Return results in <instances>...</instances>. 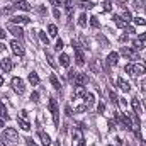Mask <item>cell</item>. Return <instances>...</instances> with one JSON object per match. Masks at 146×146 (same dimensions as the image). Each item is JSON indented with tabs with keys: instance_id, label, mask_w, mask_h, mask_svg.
<instances>
[{
	"instance_id": "obj_49",
	"label": "cell",
	"mask_w": 146,
	"mask_h": 146,
	"mask_svg": "<svg viewBox=\"0 0 146 146\" xmlns=\"http://www.w3.org/2000/svg\"><path fill=\"white\" fill-rule=\"evenodd\" d=\"M5 34H7V33H5V31L0 27V39H5Z\"/></svg>"
},
{
	"instance_id": "obj_55",
	"label": "cell",
	"mask_w": 146,
	"mask_h": 146,
	"mask_svg": "<svg viewBox=\"0 0 146 146\" xmlns=\"http://www.w3.org/2000/svg\"><path fill=\"white\" fill-rule=\"evenodd\" d=\"M2 83H3V78H2V76H0V87H2Z\"/></svg>"
},
{
	"instance_id": "obj_53",
	"label": "cell",
	"mask_w": 146,
	"mask_h": 146,
	"mask_svg": "<svg viewBox=\"0 0 146 146\" xmlns=\"http://www.w3.org/2000/svg\"><path fill=\"white\" fill-rule=\"evenodd\" d=\"M2 126H3V119H0V129H2Z\"/></svg>"
},
{
	"instance_id": "obj_9",
	"label": "cell",
	"mask_w": 146,
	"mask_h": 146,
	"mask_svg": "<svg viewBox=\"0 0 146 146\" xmlns=\"http://www.w3.org/2000/svg\"><path fill=\"white\" fill-rule=\"evenodd\" d=\"M14 7H15V9H21V10H24V12H29V10H31V5H29V2H26V0H14Z\"/></svg>"
},
{
	"instance_id": "obj_7",
	"label": "cell",
	"mask_w": 146,
	"mask_h": 146,
	"mask_svg": "<svg viewBox=\"0 0 146 146\" xmlns=\"http://www.w3.org/2000/svg\"><path fill=\"white\" fill-rule=\"evenodd\" d=\"M10 48H12L14 54H17V56H24V53H26V51H24V46H22L19 41H15V39L10 42Z\"/></svg>"
},
{
	"instance_id": "obj_8",
	"label": "cell",
	"mask_w": 146,
	"mask_h": 146,
	"mask_svg": "<svg viewBox=\"0 0 146 146\" xmlns=\"http://www.w3.org/2000/svg\"><path fill=\"white\" fill-rule=\"evenodd\" d=\"M73 82H75V85H87L88 83V76L85 75V73H75V78H73Z\"/></svg>"
},
{
	"instance_id": "obj_50",
	"label": "cell",
	"mask_w": 146,
	"mask_h": 146,
	"mask_svg": "<svg viewBox=\"0 0 146 146\" xmlns=\"http://www.w3.org/2000/svg\"><path fill=\"white\" fill-rule=\"evenodd\" d=\"M53 14H54V17H56V19H60V10H58V9H54V12H53Z\"/></svg>"
},
{
	"instance_id": "obj_12",
	"label": "cell",
	"mask_w": 146,
	"mask_h": 146,
	"mask_svg": "<svg viewBox=\"0 0 146 146\" xmlns=\"http://www.w3.org/2000/svg\"><path fill=\"white\" fill-rule=\"evenodd\" d=\"M117 61H119V53H115V51L109 53V56H107V63H109L110 66H115Z\"/></svg>"
},
{
	"instance_id": "obj_48",
	"label": "cell",
	"mask_w": 146,
	"mask_h": 146,
	"mask_svg": "<svg viewBox=\"0 0 146 146\" xmlns=\"http://www.w3.org/2000/svg\"><path fill=\"white\" fill-rule=\"evenodd\" d=\"M88 106H80V107H76V112H83V110H87Z\"/></svg>"
},
{
	"instance_id": "obj_16",
	"label": "cell",
	"mask_w": 146,
	"mask_h": 146,
	"mask_svg": "<svg viewBox=\"0 0 146 146\" xmlns=\"http://www.w3.org/2000/svg\"><path fill=\"white\" fill-rule=\"evenodd\" d=\"M2 68L5 70V73L12 72V68H14V63H12V60H9V58L2 60Z\"/></svg>"
},
{
	"instance_id": "obj_27",
	"label": "cell",
	"mask_w": 146,
	"mask_h": 146,
	"mask_svg": "<svg viewBox=\"0 0 146 146\" xmlns=\"http://www.w3.org/2000/svg\"><path fill=\"white\" fill-rule=\"evenodd\" d=\"M78 24H80L82 27H85V26H87V14H82V15L78 17Z\"/></svg>"
},
{
	"instance_id": "obj_29",
	"label": "cell",
	"mask_w": 146,
	"mask_h": 146,
	"mask_svg": "<svg viewBox=\"0 0 146 146\" xmlns=\"http://www.w3.org/2000/svg\"><path fill=\"white\" fill-rule=\"evenodd\" d=\"M39 39H41V41H42V42H44V44H46V46H48V44H49V37L46 36V34H44V33H42V31H39Z\"/></svg>"
},
{
	"instance_id": "obj_41",
	"label": "cell",
	"mask_w": 146,
	"mask_h": 146,
	"mask_svg": "<svg viewBox=\"0 0 146 146\" xmlns=\"http://www.w3.org/2000/svg\"><path fill=\"white\" fill-rule=\"evenodd\" d=\"M49 3H51V5H54V7H60V5L63 3V0H49Z\"/></svg>"
},
{
	"instance_id": "obj_42",
	"label": "cell",
	"mask_w": 146,
	"mask_h": 146,
	"mask_svg": "<svg viewBox=\"0 0 146 146\" xmlns=\"http://www.w3.org/2000/svg\"><path fill=\"white\" fill-rule=\"evenodd\" d=\"M139 88H141V92H143V94H146V78L141 80V87H139Z\"/></svg>"
},
{
	"instance_id": "obj_4",
	"label": "cell",
	"mask_w": 146,
	"mask_h": 146,
	"mask_svg": "<svg viewBox=\"0 0 146 146\" xmlns=\"http://www.w3.org/2000/svg\"><path fill=\"white\" fill-rule=\"evenodd\" d=\"M10 85H12V88H14V92H17L19 95H22V94L26 92V87H24V82H22V78H19V76H14V78H12V82H10Z\"/></svg>"
},
{
	"instance_id": "obj_1",
	"label": "cell",
	"mask_w": 146,
	"mask_h": 146,
	"mask_svg": "<svg viewBox=\"0 0 146 146\" xmlns=\"http://www.w3.org/2000/svg\"><path fill=\"white\" fill-rule=\"evenodd\" d=\"M2 139L3 141H9V143H17L19 141V134L14 127H7L3 133H2Z\"/></svg>"
},
{
	"instance_id": "obj_19",
	"label": "cell",
	"mask_w": 146,
	"mask_h": 146,
	"mask_svg": "<svg viewBox=\"0 0 146 146\" xmlns=\"http://www.w3.org/2000/svg\"><path fill=\"white\" fill-rule=\"evenodd\" d=\"M9 29H10V33H12V34H14L15 37H19V39H22V37H24V31H22L21 27H15V26H10Z\"/></svg>"
},
{
	"instance_id": "obj_24",
	"label": "cell",
	"mask_w": 146,
	"mask_h": 146,
	"mask_svg": "<svg viewBox=\"0 0 146 146\" xmlns=\"http://www.w3.org/2000/svg\"><path fill=\"white\" fill-rule=\"evenodd\" d=\"M27 78H29V82H31V83H33V85H39V76H37V73H29V76H27Z\"/></svg>"
},
{
	"instance_id": "obj_15",
	"label": "cell",
	"mask_w": 146,
	"mask_h": 146,
	"mask_svg": "<svg viewBox=\"0 0 146 146\" xmlns=\"http://www.w3.org/2000/svg\"><path fill=\"white\" fill-rule=\"evenodd\" d=\"M87 95V90H85V87H82V85H76L75 87V90H73V97H85Z\"/></svg>"
},
{
	"instance_id": "obj_28",
	"label": "cell",
	"mask_w": 146,
	"mask_h": 146,
	"mask_svg": "<svg viewBox=\"0 0 146 146\" xmlns=\"http://www.w3.org/2000/svg\"><path fill=\"white\" fill-rule=\"evenodd\" d=\"M97 41H99V42H102V48H106V46H109V41H107L106 37L102 36V34H99V36H97Z\"/></svg>"
},
{
	"instance_id": "obj_10",
	"label": "cell",
	"mask_w": 146,
	"mask_h": 146,
	"mask_svg": "<svg viewBox=\"0 0 146 146\" xmlns=\"http://www.w3.org/2000/svg\"><path fill=\"white\" fill-rule=\"evenodd\" d=\"M29 22H31V19L27 15H15V17H12V24H29Z\"/></svg>"
},
{
	"instance_id": "obj_45",
	"label": "cell",
	"mask_w": 146,
	"mask_h": 146,
	"mask_svg": "<svg viewBox=\"0 0 146 146\" xmlns=\"http://www.w3.org/2000/svg\"><path fill=\"white\" fill-rule=\"evenodd\" d=\"M127 39H129V36H127V33H126V34H122V36L119 37V41H121V42H126Z\"/></svg>"
},
{
	"instance_id": "obj_18",
	"label": "cell",
	"mask_w": 146,
	"mask_h": 146,
	"mask_svg": "<svg viewBox=\"0 0 146 146\" xmlns=\"http://www.w3.org/2000/svg\"><path fill=\"white\" fill-rule=\"evenodd\" d=\"M39 138H41V143H42L44 146L51 145V138H49V134H46L44 131H39Z\"/></svg>"
},
{
	"instance_id": "obj_34",
	"label": "cell",
	"mask_w": 146,
	"mask_h": 146,
	"mask_svg": "<svg viewBox=\"0 0 146 146\" xmlns=\"http://www.w3.org/2000/svg\"><path fill=\"white\" fill-rule=\"evenodd\" d=\"M109 97H110L112 102H117V100H119V99H117V94H115L114 90H109Z\"/></svg>"
},
{
	"instance_id": "obj_5",
	"label": "cell",
	"mask_w": 146,
	"mask_h": 146,
	"mask_svg": "<svg viewBox=\"0 0 146 146\" xmlns=\"http://www.w3.org/2000/svg\"><path fill=\"white\" fill-rule=\"evenodd\" d=\"M121 54L124 56V58H127V60H138L139 58V54H138V51L136 49H133V48H121Z\"/></svg>"
},
{
	"instance_id": "obj_17",
	"label": "cell",
	"mask_w": 146,
	"mask_h": 146,
	"mask_svg": "<svg viewBox=\"0 0 146 146\" xmlns=\"http://www.w3.org/2000/svg\"><path fill=\"white\" fill-rule=\"evenodd\" d=\"M114 24L117 26V27H121V29H124V27H127V22L121 17V15H114Z\"/></svg>"
},
{
	"instance_id": "obj_51",
	"label": "cell",
	"mask_w": 146,
	"mask_h": 146,
	"mask_svg": "<svg viewBox=\"0 0 146 146\" xmlns=\"http://www.w3.org/2000/svg\"><path fill=\"white\" fill-rule=\"evenodd\" d=\"M65 112H66V115H72V109H70V107H66V109H65Z\"/></svg>"
},
{
	"instance_id": "obj_25",
	"label": "cell",
	"mask_w": 146,
	"mask_h": 146,
	"mask_svg": "<svg viewBox=\"0 0 146 146\" xmlns=\"http://www.w3.org/2000/svg\"><path fill=\"white\" fill-rule=\"evenodd\" d=\"M48 33H49V36H56V34H58V27H56V26H54V24H49V26H48Z\"/></svg>"
},
{
	"instance_id": "obj_46",
	"label": "cell",
	"mask_w": 146,
	"mask_h": 146,
	"mask_svg": "<svg viewBox=\"0 0 146 146\" xmlns=\"http://www.w3.org/2000/svg\"><path fill=\"white\" fill-rule=\"evenodd\" d=\"M37 12H39V14H42V15H46V14H48L44 7H37Z\"/></svg>"
},
{
	"instance_id": "obj_13",
	"label": "cell",
	"mask_w": 146,
	"mask_h": 146,
	"mask_svg": "<svg viewBox=\"0 0 146 146\" xmlns=\"http://www.w3.org/2000/svg\"><path fill=\"white\" fill-rule=\"evenodd\" d=\"M73 136H75V141H76V146H83V136H82V131L78 127L73 129Z\"/></svg>"
},
{
	"instance_id": "obj_56",
	"label": "cell",
	"mask_w": 146,
	"mask_h": 146,
	"mask_svg": "<svg viewBox=\"0 0 146 146\" xmlns=\"http://www.w3.org/2000/svg\"><path fill=\"white\" fill-rule=\"evenodd\" d=\"M0 146H3V143H2V139H0Z\"/></svg>"
},
{
	"instance_id": "obj_14",
	"label": "cell",
	"mask_w": 146,
	"mask_h": 146,
	"mask_svg": "<svg viewBox=\"0 0 146 146\" xmlns=\"http://www.w3.org/2000/svg\"><path fill=\"white\" fill-rule=\"evenodd\" d=\"M131 104H133V109H134V114L136 115H141V112H143V107H141V104H139V100L134 97L133 100H131Z\"/></svg>"
},
{
	"instance_id": "obj_47",
	"label": "cell",
	"mask_w": 146,
	"mask_h": 146,
	"mask_svg": "<svg viewBox=\"0 0 146 146\" xmlns=\"http://www.w3.org/2000/svg\"><path fill=\"white\" fill-rule=\"evenodd\" d=\"M104 110H106V106H104V104L100 102V104H99V114H102Z\"/></svg>"
},
{
	"instance_id": "obj_31",
	"label": "cell",
	"mask_w": 146,
	"mask_h": 146,
	"mask_svg": "<svg viewBox=\"0 0 146 146\" xmlns=\"http://www.w3.org/2000/svg\"><path fill=\"white\" fill-rule=\"evenodd\" d=\"M90 19V26L94 27V29H97L99 27V21H97V17H88Z\"/></svg>"
},
{
	"instance_id": "obj_23",
	"label": "cell",
	"mask_w": 146,
	"mask_h": 146,
	"mask_svg": "<svg viewBox=\"0 0 146 146\" xmlns=\"http://www.w3.org/2000/svg\"><path fill=\"white\" fill-rule=\"evenodd\" d=\"M60 63H61V66H70V56L63 53V54L60 56Z\"/></svg>"
},
{
	"instance_id": "obj_52",
	"label": "cell",
	"mask_w": 146,
	"mask_h": 146,
	"mask_svg": "<svg viewBox=\"0 0 146 146\" xmlns=\"http://www.w3.org/2000/svg\"><path fill=\"white\" fill-rule=\"evenodd\" d=\"M115 2H119V3H121V5H124V3H126V2H127V0H115Z\"/></svg>"
},
{
	"instance_id": "obj_44",
	"label": "cell",
	"mask_w": 146,
	"mask_h": 146,
	"mask_svg": "<svg viewBox=\"0 0 146 146\" xmlns=\"http://www.w3.org/2000/svg\"><path fill=\"white\" fill-rule=\"evenodd\" d=\"M138 41H139V42H146V33H143V34H139V37H138Z\"/></svg>"
},
{
	"instance_id": "obj_30",
	"label": "cell",
	"mask_w": 146,
	"mask_h": 146,
	"mask_svg": "<svg viewBox=\"0 0 146 146\" xmlns=\"http://www.w3.org/2000/svg\"><path fill=\"white\" fill-rule=\"evenodd\" d=\"M121 17H122V19H124L126 22H131V21H133V15H131V12H129V10H126V12H124V14H122Z\"/></svg>"
},
{
	"instance_id": "obj_22",
	"label": "cell",
	"mask_w": 146,
	"mask_h": 146,
	"mask_svg": "<svg viewBox=\"0 0 146 146\" xmlns=\"http://www.w3.org/2000/svg\"><path fill=\"white\" fill-rule=\"evenodd\" d=\"M49 82H51V85H53L56 90H60V88H61V85H60V80H58V76H56V75H51V76H49Z\"/></svg>"
},
{
	"instance_id": "obj_58",
	"label": "cell",
	"mask_w": 146,
	"mask_h": 146,
	"mask_svg": "<svg viewBox=\"0 0 146 146\" xmlns=\"http://www.w3.org/2000/svg\"><path fill=\"white\" fill-rule=\"evenodd\" d=\"M54 146H60V143H56V145H54Z\"/></svg>"
},
{
	"instance_id": "obj_38",
	"label": "cell",
	"mask_w": 146,
	"mask_h": 146,
	"mask_svg": "<svg viewBox=\"0 0 146 146\" xmlns=\"http://www.w3.org/2000/svg\"><path fill=\"white\" fill-rule=\"evenodd\" d=\"M31 100H33V102H39V94H37V92H33V94H31Z\"/></svg>"
},
{
	"instance_id": "obj_36",
	"label": "cell",
	"mask_w": 146,
	"mask_h": 146,
	"mask_svg": "<svg viewBox=\"0 0 146 146\" xmlns=\"http://www.w3.org/2000/svg\"><path fill=\"white\" fill-rule=\"evenodd\" d=\"M46 58H48V63H49L51 66H56V63H54V60H53V56H51V53H46Z\"/></svg>"
},
{
	"instance_id": "obj_59",
	"label": "cell",
	"mask_w": 146,
	"mask_h": 146,
	"mask_svg": "<svg viewBox=\"0 0 146 146\" xmlns=\"http://www.w3.org/2000/svg\"><path fill=\"white\" fill-rule=\"evenodd\" d=\"M0 68H2V63H0Z\"/></svg>"
},
{
	"instance_id": "obj_35",
	"label": "cell",
	"mask_w": 146,
	"mask_h": 146,
	"mask_svg": "<svg viewBox=\"0 0 146 146\" xmlns=\"http://www.w3.org/2000/svg\"><path fill=\"white\" fill-rule=\"evenodd\" d=\"M65 7H66V10H68V12H72V9H73V0H65Z\"/></svg>"
},
{
	"instance_id": "obj_6",
	"label": "cell",
	"mask_w": 146,
	"mask_h": 146,
	"mask_svg": "<svg viewBox=\"0 0 146 146\" xmlns=\"http://www.w3.org/2000/svg\"><path fill=\"white\" fill-rule=\"evenodd\" d=\"M124 70H126V73L136 76V75H139V73H145V66H143V65H126Z\"/></svg>"
},
{
	"instance_id": "obj_20",
	"label": "cell",
	"mask_w": 146,
	"mask_h": 146,
	"mask_svg": "<svg viewBox=\"0 0 146 146\" xmlns=\"http://www.w3.org/2000/svg\"><path fill=\"white\" fill-rule=\"evenodd\" d=\"M17 122H19V127H21L22 131H29V129H31V124H29L26 119H22V117H17Z\"/></svg>"
},
{
	"instance_id": "obj_33",
	"label": "cell",
	"mask_w": 146,
	"mask_h": 146,
	"mask_svg": "<svg viewBox=\"0 0 146 146\" xmlns=\"http://www.w3.org/2000/svg\"><path fill=\"white\" fill-rule=\"evenodd\" d=\"M133 21H134V24H138V26H145L146 24V21L143 19V17H134Z\"/></svg>"
},
{
	"instance_id": "obj_32",
	"label": "cell",
	"mask_w": 146,
	"mask_h": 146,
	"mask_svg": "<svg viewBox=\"0 0 146 146\" xmlns=\"http://www.w3.org/2000/svg\"><path fill=\"white\" fill-rule=\"evenodd\" d=\"M102 5H104V10H107V12H110V10H112V2H110V0H106Z\"/></svg>"
},
{
	"instance_id": "obj_37",
	"label": "cell",
	"mask_w": 146,
	"mask_h": 146,
	"mask_svg": "<svg viewBox=\"0 0 146 146\" xmlns=\"http://www.w3.org/2000/svg\"><path fill=\"white\" fill-rule=\"evenodd\" d=\"M85 99H87V102H88V106H92V104L95 102V100H94V95H92V94H87V95H85Z\"/></svg>"
},
{
	"instance_id": "obj_21",
	"label": "cell",
	"mask_w": 146,
	"mask_h": 146,
	"mask_svg": "<svg viewBox=\"0 0 146 146\" xmlns=\"http://www.w3.org/2000/svg\"><path fill=\"white\" fill-rule=\"evenodd\" d=\"M0 119H3V121H9L10 119V115L7 114V109H5V106L0 102Z\"/></svg>"
},
{
	"instance_id": "obj_3",
	"label": "cell",
	"mask_w": 146,
	"mask_h": 146,
	"mask_svg": "<svg viewBox=\"0 0 146 146\" xmlns=\"http://www.w3.org/2000/svg\"><path fill=\"white\" fill-rule=\"evenodd\" d=\"M48 107H49L51 114H53V121H54V124H56V126H60V109H58V104H56V100H54V99H49V104H48Z\"/></svg>"
},
{
	"instance_id": "obj_39",
	"label": "cell",
	"mask_w": 146,
	"mask_h": 146,
	"mask_svg": "<svg viewBox=\"0 0 146 146\" xmlns=\"http://www.w3.org/2000/svg\"><path fill=\"white\" fill-rule=\"evenodd\" d=\"M117 102L121 104V107H122V110H126V109H127V104H126V99H119Z\"/></svg>"
},
{
	"instance_id": "obj_54",
	"label": "cell",
	"mask_w": 146,
	"mask_h": 146,
	"mask_svg": "<svg viewBox=\"0 0 146 146\" xmlns=\"http://www.w3.org/2000/svg\"><path fill=\"white\" fill-rule=\"evenodd\" d=\"M139 2H141V3H143V5L146 7V0H139Z\"/></svg>"
},
{
	"instance_id": "obj_40",
	"label": "cell",
	"mask_w": 146,
	"mask_h": 146,
	"mask_svg": "<svg viewBox=\"0 0 146 146\" xmlns=\"http://www.w3.org/2000/svg\"><path fill=\"white\" fill-rule=\"evenodd\" d=\"M54 48H56V51L63 49V41H61V39H58V41H56V46H54Z\"/></svg>"
},
{
	"instance_id": "obj_57",
	"label": "cell",
	"mask_w": 146,
	"mask_h": 146,
	"mask_svg": "<svg viewBox=\"0 0 146 146\" xmlns=\"http://www.w3.org/2000/svg\"><path fill=\"white\" fill-rule=\"evenodd\" d=\"M143 66H145V72H146V63H145V65H143Z\"/></svg>"
},
{
	"instance_id": "obj_2",
	"label": "cell",
	"mask_w": 146,
	"mask_h": 146,
	"mask_svg": "<svg viewBox=\"0 0 146 146\" xmlns=\"http://www.w3.org/2000/svg\"><path fill=\"white\" fill-rule=\"evenodd\" d=\"M72 46L75 48V61H76V65L78 66L85 65V56H83V51L80 49V44L76 41H72Z\"/></svg>"
},
{
	"instance_id": "obj_43",
	"label": "cell",
	"mask_w": 146,
	"mask_h": 146,
	"mask_svg": "<svg viewBox=\"0 0 146 146\" xmlns=\"http://www.w3.org/2000/svg\"><path fill=\"white\" fill-rule=\"evenodd\" d=\"M26 143H27V146H37L34 141H33V138H26Z\"/></svg>"
},
{
	"instance_id": "obj_26",
	"label": "cell",
	"mask_w": 146,
	"mask_h": 146,
	"mask_svg": "<svg viewBox=\"0 0 146 146\" xmlns=\"http://www.w3.org/2000/svg\"><path fill=\"white\" fill-rule=\"evenodd\" d=\"M78 5H80L82 9H87V10H90V9H94V3H92V2H88V0H87V2L83 0V2H80Z\"/></svg>"
},
{
	"instance_id": "obj_11",
	"label": "cell",
	"mask_w": 146,
	"mask_h": 146,
	"mask_svg": "<svg viewBox=\"0 0 146 146\" xmlns=\"http://www.w3.org/2000/svg\"><path fill=\"white\" fill-rule=\"evenodd\" d=\"M117 87H119L122 92H129V90H131V85H129L122 76H119V78H117Z\"/></svg>"
}]
</instances>
